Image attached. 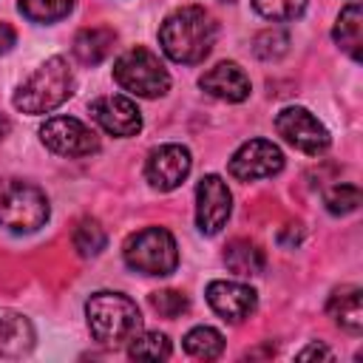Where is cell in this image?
I'll use <instances>...</instances> for the list:
<instances>
[{"mask_svg": "<svg viewBox=\"0 0 363 363\" xmlns=\"http://www.w3.org/2000/svg\"><path fill=\"white\" fill-rule=\"evenodd\" d=\"M159 45L173 62H201L216 45V23L210 11L201 6H182L170 11L159 26Z\"/></svg>", "mask_w": 363, "mask_h": 363, "instance_id": "1", "label": "cell"}, {"mask_svg": "<svg viewBox=\"0 0 363 363\" xmlns=\"http://www.w3.org/2000/svg\"><path fill=\"white\" fill-rule=\"evenodd\" d=\"M85 318L94 340L105 346H122L142 332V312L122 292H94L85 301Z\"/></svg>", "mask_w": 363, "mask_h": 363, "instance_id": "2", "label": "cell"}, {"mask_svg": "<svg viewBox=\"0 0 363 363\" xmlns=\"http://www.w3.org/2000/svg\"><path fill=\"white\" fill-rule=\"evenodd\" d=\"M74 94V74L62 57L45 60L14 94V108L31 116L51 113Z\"/></svg>", "mask_w": 363, "mask_h": 363, "instance_id": "3", "label": "cell"}, {"mask_svg": "<svg viewBox=\"0 0 363 363\" xmlns=\"http://www.w3.org/2000/svg\"><path fill=\"white\" fill-rule=\"evenodd\" d=\"M122 258L133 272L142 275H170L179 267V247L170 230L164 227H145L125 238Z\"/></svg>", "mask_w": 363, "mask_h": 363, "instance_id": "4", "label": "cell"}, {"mask_svg": "<svg viewBox=\"0 0 363 363\" xmlns=\"http://www.w3.org/2000/svg\"><path fill=\"white\" fill-rule=\"evenodd\" d=\"M51 216L45 193L23 179L0 182V227L11 233H34Z\"/></svg>", "mask_w": 363, "mask_h": 363, "instance_id": "5", "label": "cell"}, {"mask_svg": "<svg viewBox=\"0 0 363 363\" xmlns=\"http://www.w3.org/2000/svg\"><path fill=\"white\" fill-rule=\"evenodd\" d=\"M113 79L122 91H128L133 96H145V99H156L170 91V74H167L164 62L142 45L125 51L113 62Z\"/></svg>", "mask_w": 363, "mask_h": 363, "instance_id": "6", "label": "cell"}, {"mask_svg": "<svg viewBox=\"0 0 363 363\" xmlns=\"http://www.w3.org/2000/svg\"><path fill=\"white\" fill-rule=\"evenodd\" d=\"M275 130L278 136H284L295 150L318 156L332 145V136L326 130V125L306 108L301 105H289L275 116Z\"/></svg>", "mask_w": 363, "mask_h": 363, "instance_id": "7", "label": "cell"}, {"mask_svg": "<svg viewBox=\"0 0 363 363\" xmlns=\"http://www.w3.org/2000/svg\"><path fill=\"white\" fill-rule=\"evenodd\" d=\"M40 142L60 156L82 159L99 150V136L74 116H54L40 128Z\"/></svg>", "mask_w": 363, "mask_h": 363, "instance_id": "8", "label": "cell"}, {"mask_svg": "<svg viewBox=\"0 0 363 363\" xmlns=\"http://www.w3.org/2000/svg\"><path fill=\"white\" fill-rule=\"evenodd\" d=\"M230 213H233V193L227 182L216 173L201 176V182L196 184V227L204 235H216L227 224Z\"/></svg>", "mask_w": 363, "mask_h": 363, "instance_id": "9", "label": "cell"}, {"mask_svg": "<svg viewBox=\"0 0 363 363\" xmlns=\"http://www.w3.org/2000/svg\"><path fill=\"white\" fill-rule=\"evenodd\" d=\"M281 167H284V153L269 139H250L230 159V176L238 182L269 179V176L281 173Z\"/></svg>", "mask_w": 363, "mask_h": 363, "instance_id": "10", "label": "cell"}, {"mask_svg": "<svg viewBox=\"0 0 363 363\" xmlns=\"http://www.w3.org/2000/svg\"><path fill=\"white\" fill-rule=\"evenodd\" d=\"M190 150L184 145H159L147 153L145 159V179L150 182V187L167 193V190H176L187 173H190Z\"/></svg>", "mask_w": 363, "mask_h": 363, "instance_id": "11", "label": "cell"}, {"mask_svg": "<svg viewBox=\"0 0 363 363\" xmlns=\"http://www.w3.org/2000/svg\"><path fill=\"white\" fill-rule=\"evenodd\" d=\"M91 116L105 133L119 136V139L136 136L142 130V113H139L136 102L130 96H122V94H105V96L94 99Z\"/></svg>", "mask_w": 363, "mask_h": 363, "instance_id": "12", "label": "cell"}, {"mask_svg": "<svg viewBox=\"0 0 363 363\" xmlns=\"http://www.w3.org/2000/svg\"><path fill=\"white\" fill-rule=\"evenodd\" d=\"M207 303L218 318H224L230 323H241L255 312L258 295L252 286H247L241 281H210Z\"/></svg>", "mask_w": 363, "mask_h": 363, "instance_id": "13", "label": "cell"}, {"mask_svg": "<svg viewBox=\"0 0 363 363\" xmlns=\"http://www.w3.org/2000/svg\"><path fill=\"white\" fill-rule=\"evenodd\" d=\"M199 85H201V91H207L210 96L224 99V102H244L250 96V91H252L250 77L244 74V68L238 62H218V65H213L210 71L201 74Z\"/></svg>", "mask_w": 363, "mask_h": 363, "instance_id": "14", "label": "cell"}, {"mask_svg": "<svg viewBox=\"0 0 363 363\" xmlns=\"http://www.w3.org/2000/svg\"><path fill=\"white\" fill-rule=\"evenodd\" d=\"M34 346V326L26 315L0 306V357H23Z\"/></svg>", "mask_w": 363, "mask_h": 363, "instance_id": "15", "label": "cell"}, {"mask_svg": "<svg viewBox=\"0 0 363 363\" xmlns=\"http://www.w3.org/2000/svg\"><path fill=\"white\" fill-rule=\"evenodd\" d=\"M329 318L349 335H360L363 332V292L360 286H340L329 295L326 303Z\"/></svg>", "mask_w": 363, "mask_h": 363, "instance_id": "16", "label": "cell"}, {"mask_svg": "<svg viewBox=\"0 0 363 363\" xmlns=\"http://www.w3.org/2000/svg\"><path fill=\"white\" fill-rule=\"evenodd\" d=\"M332 37L335 43L352 57V60H360V45H363V11H360V3L352 0L335 20V28H332Z\"/></svg>", "mask_w": 363, "mask_h": 363, "instance_id": "17", "label": "cell"}, {"mask_svg": "<svg viewBox=\"0 0 363 363\" xmlns=\"http://www.w3.org/2000/svg\"><path fill=\"white\" fill-rule=\"evenodd\" d=\"M113 28H105V26H94V28H82L77 37H74V57L82 62V65H99L111 48H113Z\"/></svg>", "mask_w": 363, "mask_h": 363, "instance_id": "18", "label": "cell"}, {"mask_svg": "<svg viewBox=\"0 0 363 363\" xmlns=\"http://www.w3.org/2000/svg\"><path fill=\"white\" fill-rule=\"evenodd\" d=\"M224 264L230 272L241 275V278H250V275H261L264 272V250L258 244H252L250 238H233L227 247H224Z\"/></svg>", "mask_w": 363, "mask_h": 363, "instance_id": "19", "label": "cell"}, {"mask_svg": "<svg viewBox=\"0 0 363 363\" xmlns=\"http://www.w3.org/2000/svg\"><path fill=\"white\" fill-rule=\"evenodd\" d=\"M184 352L199 360H216L224 352V337L213 326H196L184 335Z\"/></svg>", "mask_w": 363, "mask_h": 363, "instance_id": "20", "label": "cell"}, {"mask_svg": "<svg viewBox=\"0 0 363 363\" xmlns=\"http://www.w3.org/2000/svg\"><path fill=\"white\" fill-rule=\"evenodd\" d=\"M74 250L82 255V258H94L105 250L108 244V235H105V227L96 221V218H79L77 227H74Z\"/></svg>", "mask_w": 363, "mask_h": 363, "instance_id": "21", "label": "cell"}, {"mask_svg": "<svg viewBox=\"0 0 363 363\" xmlns=\"http://www.w3.org/2000/svg\"><path fill=\"white\" fill-rule=\"evenodd\" d=\"M128 354L133 360H167L170 357V340L162 332H139L128 340Z\"/></svg>", "mask_w": 363, "mask_h": 363, "instance_id": "22", "label": "cell"}, {"mask_svg": "<svg viewBox=\"0 0 363 363\" xmlns=\"http://www.w3.org/2000/svg\"><path fill=\"white\" fill-rule=\"evenodd\" d=\"M74 9V0H20V11L31 23H57L68 17Z\"/></svg>", "mask_w": 363, "mask_h": 363, "instance_id": "23", "label": "cell"}, {"mask_svg": "<svg viewBox=\"0 0 363 363\" xmlns=\"http://www.w3.org/2000/svg\"><path fill=\"white\" fill-rule=\"evenodd\" d=\"M252 9L272 23H292L306 11V0H252Z\"/></svg>", "mask_w": 363, "mask_h": 363, "instance_id": "24", "label": "cell"}, {"mask_svg": "<svg viewBox=\"0 0 363 363\" xmlns=\"http://www.w3.org/2000/svg\"><path fill=\"white\" fill-rule=\"evenodd\" d=\"M323 204L332 216H349L360 204V190H357V184H335L326 190Z\"/></svg>", "mask_w": 363, "mask_h": 363, "instance_id": "25", "label": "cell"}, {"mask_svg": "<svg viewBox=\"0 0 363 363\" xmlns=\"http://www.w3.org/2000/svg\"><path fill=\"white\" fill-rule=\"evenodd\" d=\"M286 48H289V37H286L281 28L261 31V34L255 37V43H252V51H255V57H261V60H278V57L286 54Z\"/></svg>", "mask_w": 363, "mask_h": 363, "instance_id": "26", "label": "cell"}, {"mask_svg": "<svg viewBox=\"0 0 363 363\" xmlns=\"http://www.w3.org/2000/svg\"><path fill=\"white\" fill-rule=\"evenodd\" d=\"M150 306H153V312H159L162 318H179V315H184L187 312V298H184V292H179V289H159V292H150Z\"/></svg>", "mask_w": 363, "mask_h": 363, "instance_id": "27", "label": "cell"}, {"mask_svg": "<svg viewBox=\"0 0 363 363\" xmlns=\"http://www.w3.org/2000/svg\"><path fill=\"white\" fill-rule=\"evenodd\" d=\"M309 357H323V360H332V352L323 346V343H309L306 349L298 352V360H309Z\"/></svg>", "mask_w": 363, "mask_h": 363, "instance_id": "28", "label": "cell"}, {"mask_svg": "<svg viewBox=\"0 0 363 363\" xmlns=\"http://www.w3.org/2000/svg\"><path fill=\"white\" fill-rule=\"evenodd\" d=\"M14 43H17V34H14V28H11L9 23H0V57H3V54H9Z\"/></svg>", "mask_w": 363, "mask_h": 363, "instance_id": "29", "label": "cell"}, {"mask_svg": "<svg viewBox=\"0 0 363 363\" xmlns=\"http://www.w3.org/2000/svg\"><path fill=\"white\" fill-rule=\"evenodd\" d=\"M9 130H11V122H9V119H6L3 113H0V142H3L6 136H9Z\"/></svg>", "mask_w": 363, "mask_h": 363, "instance_id": "30", "label": "cell"}, {"mask_svg": "<svg viewBox=\"0 0 363 363\" xmlns=\"http://www.w3.org/2000/svg\"><path fill=\"white\" fill-rule=\"evenodd\" d=\"M224 3H233V0H224Z\"/></svg>", "mask_w": 363, "mask_h": 363, "instance_id": "31", "label": "cell"}]
</instances>
